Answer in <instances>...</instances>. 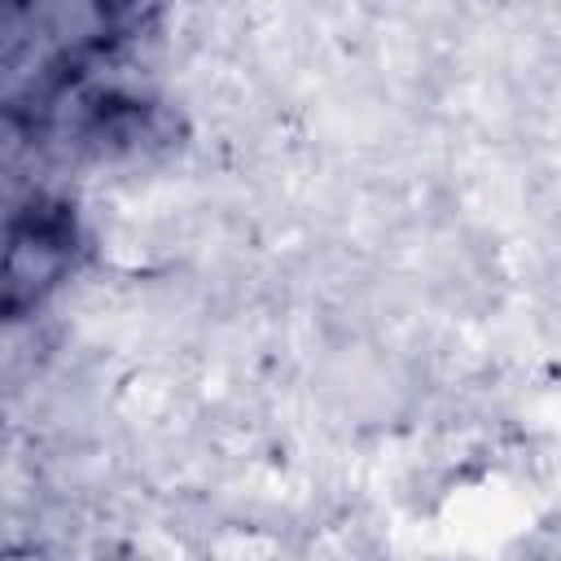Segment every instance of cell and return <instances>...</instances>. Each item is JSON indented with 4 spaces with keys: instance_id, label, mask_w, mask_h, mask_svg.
Here are the masks:
<instances>
[{
    "instance_id": "6da1fadb",
    "label": "cell",
    "mask_w": 561,
    "mask_h": 561,
    "mask_svg": "<svg viewBox=\"0 0 561 561\" xmlns=\"http://www.w3.org/2000/svg\"><path fill=\"white\" fill-rule=\"evenodd\" d=\"M75 215L61 202H31L22 215L9 219L0 241V311L26 316L39 307L75 259Z\"/></svg>"
},
{
    "instance_id": "7a4b0ae2",
    "label": "cell",
    "mask_w": 561,
    "mask_h": 561,
    "mask_svg": "<svg viewBox=\"0 0 561 561\" xmlns=\"http://www.w3.org/2000/svg\"><path fill=\"white\" fill-rule=\"evenodd\" d=\"M0 561H39V557H31V552H4Z\"/></svg>"
}]
</instances>
